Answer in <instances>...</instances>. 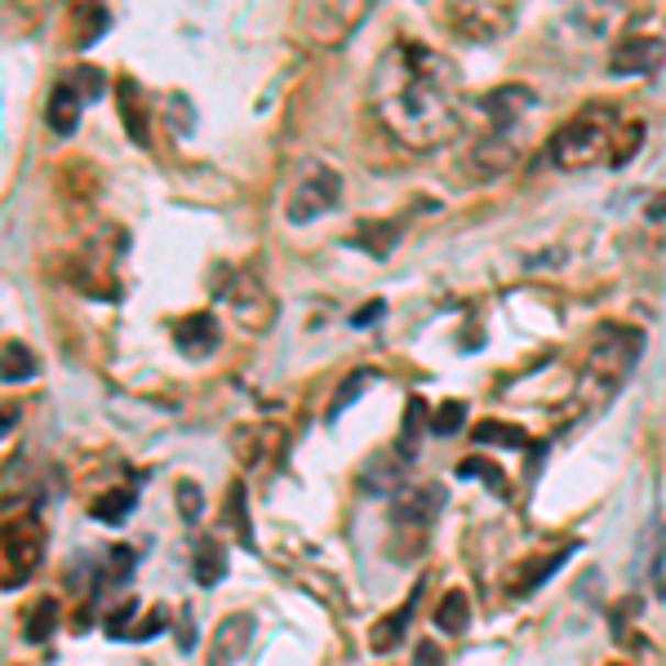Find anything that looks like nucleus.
Returning <instances> with one entry per match:
<instances>
[{
  "label": "nucleus",
  "mask_w": 666,
  "mask_h": 666,
  "mask_svg": "<svg viewBox=\"0 0 666 666\" xmlns=\"http://www.w3.org/2000/svg\"><path fill=\"white\" fill-rule=\"evenodd\" d=\"M418 596H422V582L409 591V600H404V609H396L391 618H382L374 631H369V648L374 653H391V648H400L404 644V631H409V613H413V604H418Z\"/></svg>",
  "instance_id": "17"
},
{
  "label": "nucleus",
  "mask_w": 666,
  "mask_h": 666,
  "mask_svg": "<svg viewBox=\"0 0 666 666\" xmlns=\"http://www.w3.org/2000/svg\"><path fill=\"white\" fill-rule=\"evenodd\" d=\"M435 626L444 635H463L471 626V596L467 591H444L435 604Z\"/></svg>",
  "instance_id": "20"
},
{
  "label": "nucleus",
  "mask_w": 666,
  "mask_h": 666,
  "mask_svg": "<svg viewBox=\"0 0 666 666\" xmlns=\"http://www.w3.org/2000/svg\"><path fill=\"white\" fill-rule=\"evenodd\" d=\"M222 298L232 302V311H236V320L245 324V329H267L271 320H276V298L263 289V280L254 276V271H241L236 280H232V289H222Z\"/></svg>",
  "instance_id": "9"
},
{
  "label": "nucleus",
  "mask_w": 666,
  "mask_h": 666,
  "mask_svg": "<svg viewBox=\"0 0 666 666\" xmlns=\"http://www.w3.org/2000/svg\"><path fill=\"white\" fill-rule=\"evenodd\" d=\"M107 27H111V14L102 5H76L71 10V45L76 49H89Z\"/></svg>",
  "instance_id": "21"
},
{
  "label": "nucleus",
  "mask_w": 666,
  "mask_h": 666,
  "mask_svg": "<svg viewBox=\"0 0 666 666\" xmlns=\"http://www.w3.org/2000/svg\"><path fill=\"white\" fill-rule=\"evenodd\" d=\"M480 107H485V116H489V134H511L515 138V130L524 125V116L537 107V93L529 85H498V89L485 93Z\"/></svg>",
  "instance_id": "8"
},
{
  "label": "nucleus",
  "mask_w": 666,
  "mask_h": 666,
  "mask_svg": "<svg viewBox=\"0 0 666 666\" xmlns=\"http://www.w3.org/2000/svg\"><path fill=\"white\" fill-rule=\"evenodd\" d=\"M440 489L435 485H426V489H404L396 502H391V515L400 520V524H418V529H426L435 515H440Z\"/></svg>",
  "instance_id": "16"
},
{
  "label": "nucleus",
  "mask_w": 666,
  "mask_h": 666,
  "mask_svg": "<svg viewBox=\"0 0 666 666\" xmlns=\"http://www.w3.org/2000/svg\"><path fill=\"white\" fill-rule=\"evenodd\" d=\"M36 352L27 343H5L0 347V382H27L36 378Z\"/></svg>",
  "instance_id": "22"
},
{
  "label": "nucleus",
  "mask_w": 666,
  "mask_h": 666,
  "mask_svg": "<svg viewBox=\"0 0 666 666\" xmlns=\"http://www.w3.org/2000/svg\"><path fill=\"white\" fill-rule=\"evenodd\" d=\"M249 635H254V618L249 613H232L222 618L209 635V666H236L249 648Z\"/></svg>",
  "instance_id": "12"
},
{
  "label": "nucleus",
  "mask_w": 666,
  "mask_h": 666,
  "mask_svg": "<svg viewBox=\"0 0 666 666\" xmlns=\"http://www.w3.org/2000/svg\"><path fill=\"white\" fill-rule=\"evenodd\" d=\"M63 80L80 93V102H93V98H102V89H107V80H102L98 67H76V71H67Z\"/></svg>",
  "instance_id": "30"
},
{
  "label": "nucleus",
  "mask_w": 666,
  "mask_h": 666,
  "mask_svg": "<svg viewBox=\"0 0 666 666\" xmlns=\"http://www.w3.org/2000/svg\"><path fill=\"white\" fill-rule=\"evenodd\" d=\"M644 352V333L631 329V324H600L596 338H591V352H587V365H582V396L591 400H609L635 369Z\"/></svg>",
  "instance_id": "2"
},
{
  "label": "nucleus",
  "mask_w": 666,
  "mask_h": 666,
  "mask_svg": "<svg viewBox=\"0 0 666 666\" xmlns=\"http://www.w3.org/2000/svg\"><path fill=\"white\" fill-rule=\"evenodd\" d=\"M134 560H138V555H134L130 546H111V578H107V582H130Z\"/></svg>",
  "instance_id": "35"
},
{
  "label": "nucleus",
  "mask_w": 666,
  "mask_h": 666,
  "mask_svg": "<svg viewBox=\"0 0 666 666\" xmlns=\"http://www.w3.org/2000/svg\"><path fill=\"white\" fill-rule=\"evenodd\" d=\"M476 440L480 444H498V449H524V444H529V435L520 426H511V422H480Z\"/></svg>",
  "instance_id": "27"
},
{
  "label": "nucleus",
  "mask_w": 666,
  "mask_h": 666,
  "mask_svg": "<svg viewBox=\"0 0 666 666\" xmlns=\"http://www.w3.org/2000/svg\"><path fill=\"white\" fill-rule=\"evenodd\" d=\"M613 116L600 107H587L565 130L551 134V160L560 169H587L596 160H609L613 152Z\"/></svg>",
  "instance_id": "3"
},
{
  "label": "nucleus",
  "mask_w": 666,
  "mask_h": 666,
  "mask_svg": "<svg viewBox=\"0 0 666 666\" xmlns=\"http://www.w3.org/2000/svg\"><path fill=\"white\" fill-rule=\"evenodd\" d=\"M218 343H222V329H218V320H213L209 311H191V315H182V320L174 324V347H178L187 360L213 356Z\"/></svg>",
  "instance_id": "11"
},
{
  "label": "nucleus",
  "mask_w": 666,
  "mask_h": 666,
  "mask_svg": "<svg viewBox=\"0 0 666 666\" xmlns=\"http://www.w3.org/2000/svg\"><path fill=\"white\" fill-rule=\"evenodd\" d=\"M45 555V529L36 520H14L0 529V569H5V587H19L23 578L36 574Z\"/></svg>",
  "instance_id": "5"
},
{
  "label": "nucleus",
  "mask_w": 666,
  "mask_h": 666,
  "mask_svg": "<svg viewBox=\"0 0 666 666\" xmlns=\"http://www.w3.org/2000/svg\"><path fill=\"white\" fill-rule=\"evenodd\" d=\"M382 315H387V302H382V298H374V302H365V307L352 315V324H356V329H369V324H374V320H382Z\"/></svg>",
  "instance_id": "36"
},
{
  "label": "nucleus",
  "mask_w": 666,
  "mask_h": 666,
  "mask_svg": "<svg viewBox=\"0 0 666 666\" xmlns=\"http://www.w3.org/2000/svg\"><path fill=\"white\" fill-rule=\"evenodd\" d=\"M574 551H578V542H565L560 551H546V555H537V560H524L515 569V578H511V596H533L551 574H560V565L569 560Z\"/></svg>",
  "instance_id": "14"
},
{
  "label": "nucleus",
  "mask_w": 666,
  "mask_h": 666,
  "mask_svg": "<svg viewBox=\"0 0 666 666\" xmlns=\"http://www.w3.org/2000/svg\"><path fill=\"white\" fill-rule=\"evenodd\" d=\"M10 426H14V413H10V409H0V435H5Z\"/></svg>",
  "instance_id": "39"
},
{
  "label": "nucleus",
  "mask_w": 666,
  "mask_h": 666,
  "mask_svg": "<svg viewBox=\"0 0 666 666\" xmlns=\"http://www.w3.org/2000/svg\"><path fill=\"white\" fill-rule=\"evenodd\" d=\"M648 218H653V222H662V218H666V196H657V200L648 204Z\"/></svg>",
  "instance_id": "38"
},
{
  "label": "nucleus",
  "mask_w": 666,
  "mask_h": 666,
  "mask_svg": "<svg viewBox=\"0 0 666 666\" xmlns=\"http://www.w3.org/2000/svg\"><path fill=\"white\" fill-rule=\"evenodd\" d=\"M400 241V222H391V227H378V222H360V232H356V245L369 249L374 258H387Z\"/></svg>",
  "instance_id": "25"
},
{
  "label": "nucleus",
  "mask_w": 666,
  "mask_h": 666,
  "mask_svg": "<svg viewBox=\"0 0 666 666\" xmlns=\"http://www.w3.org/2000/svg\"><path fill=\"white\" fill-rule=\"evenodd\" d=\"M365 19H369V5H311V10H298V32L315 45H343Z\"/></svg>",
  "instance_id": "6"
},
{
  "label": "nucleus",
  "mask_w": 666,
  "mask_h": 666,
  "mask_svg": "<svg viewBox=\"0 0 666 666\" xmlns=\"http://www.w3.org/2000/svg\"><path fill=\"white\" fill-rule=\"evenodd\" d=\"M227 520L241 529V542L254 551V529H249V511H245V485H232V498H227Z\"/></svg>",
  "instance_id": "34"
},
{
  "label": "nucleus",
  "mask_w": 666,
  "mask_h": 666,
  "mask_svg": "<svg viewBox=\"0 0 666 666\" xmlns=\"http://www.w3.org/2000/svg\"><path fill=\"white\" fill-rule=\"evenodd\" d=\"M80 93L67 85V80H58L54 89H49V107H45V121H49V130L58 134V138H71L76 134V125H80Z\"/></svg>",
  "instance_id": "15"
},
{
  "label": "nucleus",
  "mask_w": 666,
  "mask_h": 666,
  "mask_svg": "<svg viewBox=\"0 0 666 666\" xmlns=\"http://www.w3.org/2000/svg\"><path fill=\"white\" fill-rule=\"evenodd\" d=\"M422 422H426V400L413 396L404 404V422H400V440H396V463L409 467L418 458V440H422Z\"/></svg>",
  "instance_id": "19"
},
{
  "label": "nucleus",
  "mask_w": 666,
  "mask_h": 666,
  "mask_svg": "<svg viewBox=\"0 0 666 666\" xmlns=\"http://www.w3.org/2000/svg\"><path fill=\"white\" fill-rule=\"evenodd\" d=\"M58 618H63V609H58V600H54V596L36 600V609L23 618V631H27V640H32V644H45V640L54 635Z\"/></svg>",
  "instance_id": "24"
},
{
  "label": "nucleus",
  "mask_w": 666,
  "mask_h": 666,
  "mask_svg": "<svg viewBox=\"0 0 666 666\" xmlns=\"http://www.w3.org/2000/svg\"><path fill=\"white\" fill-rule=\"evenodd\" d=\"M515 160H520V147H515L511 134H485V138L471 147V169H476L480 178H498V174H507Z\"/></svg>",
  "instance_id": "13"
},
{
  "label": "nucleus",
  "mask_w": 666,
  "mask_h": 666,
  "mask_svg": "<svg viewBox=\"0 0 666 666\" xmlns=\"http://www.w3.org/2000/svg\"><path fill=\"white\" fill-rule=\"evenodd\" d=\"M174 493H178V515H182L187 524H196V520L204 515V493H200V485H196V480H178Z\"/></svg>",
  "instance_id": "31"
},
{
  "label": "nucleus",
  "mask_w": 666,
  "mask_h": 666,
  "mask_svg": "<svg viewBox=\"0 0 666 666\" xmlns=\"http://www.w3.org/2000/svg\"><path fill=\"white\" fill-rule=\"evenodd\" d=\"M369 98L387 134L413 152H435L463 134V71L431 45H391L374 67Z\"/></svg>",
  "instance_id": "1"
},
{
  "label": "nucleus",
  "mask_w": 666,
  "mask_h": 666,
  "mask_svg": "<svg viewBox=\"0 0 666 666\" xmlns=\"http://www.w3.org/2000/svg\"><path fill=\"white\" fill-rule=\"evenodd\" d=\"M227 565H232V560H227V546H222L218 537H200V542H196V565H191V569H196V582H200V587H218L222 578H227Z\"/></svg>",
  "instance_id": "18"
},
{
  "label": "nucleus",
  "mask_w": 666,
  "mask_h": 666,
  "mask_svg": "<svg viewBox=\"0 0 666 666\" xmlns=\"http://www.w3.org/2000/svg\"><path fill=\"white\" fill-rule=\"evenodd\" d=\"M134 622H138V600H125V604H116V609L102 618V631H107L111 640H125Z\"/></svg>",
  "instance_id": "32"
},
{
  "label": "nucleus",
  "mask_w": 666,
  "mask_h": 666,
  "mask_svg": "<svg viewBox=\"0 0 666 666\" xmlns=\"http://www.w3.org/2000/svg\"><path fill=\"white\" fill-rule=\"evenodd\" d=\"M467 426V400H444L435 413H431V431L435 435H458Z\"/></svg>",
  "instance_id": "28"
},
{
  "label": "nucleus",
  "mask_w": 666,
  "mask_h": 666,
  "mask_svg": "<svg viewBox=\"0 0 666 666\" xmlns=\"http://www.w3.org/2000/svg\"><path fill=\"white\" fill-rule=\"evenodd\" d=\"M134 507H138L134 489H111V493H102V498L89 507V515H93V520H102V524H125Z\"/></svg>",
  "instance_id": "23"
},
{
  "label": "nucleus",
  "mask_w": 666,
  "mask_h": 666,
  "mask_svg": "<svg viewBox=\"0 0 666 666\" xmlns=\"http://www.w3.org/2000/svg\"><path fill=\"white\" fill-rule=\"evenodd\" d=\"M418 666H440V653L426 640H418Z\"/></svg>",
  "instance_id": "37"
},
{
  "label": "nucleus",
  "mask_w": 666,
  "mask_h": 666,
  "mask_svg": "<svg viewBox=\"0 0 666 666\" xmlns=\"http://www.w3.org/2000/svg\"><path fill=\"white\" fill-rule=\"evenodd\" d=\"M369 382H374L369 374H352V378L338 387V396H333V404H329V413H324V418H329V422H338V418H343V409H347V404H352Z\"/></svg>",
  "instance_id": "33"
},
{
  "label": "nucleus",
  "mask_w": 666,
  "mask_h": 666,
  "mask_svg": "<svg viewBox=\"0 0 666 666\" xmlns=\"http://www.w3.org/2000/svg\"><path fill=\"white\" fill-rule=\"evenodd\" d=\"M666 67V41L662 36H631V41H618L613 58H609V71L613 76H653Z\"/></svg>",
  "instance_id": "10"
},
{
  "label": "nucleus",
  "mask_w": 666,
  "mask_h": 666,
  "mask_svg": "<svg viewBox=\"0 0 666 666\" xmlns=\"http://www.w3.org/2000/svg\"><path fill=\"white\" fill-rule=\"evenodd\" d=\"M444 23H449L458 36L485 45V41H498V36L511 32L515 10L511 5H454V10H444Z\"/></svg>",
  "instance_id": "7"
},
{
  "label": "nucleus",
  "mask_w": 666,
  "mask_h": 666,
  "mask_svg": "<svg viewBox=\"0 0 666 666\" xmlns=\"http://www.w3.org/2000/svg\"><path fill=\"white\" fill-rule=\"evenodd\" d=\"M338 200H343V174H338V169H329V165H320V160H311V165H307V174L298 178V187H293L289 204H285V218L293 222V227H302V222H311V218L329 213Z\"/></svg>",
  "instance_id": "4"
},
{
  "label": "nucleus",
  "mask_w": 666,
  "mask_h": 666,
  "mask_svg": "<svg viewBox=\"0 0 666 666\" xmlns=\"http://www.w3.org/2000/svg\"><path fill=\"white\" fill-rule=\"evenodd\" d=\"M458 476H463V480H485L498 498H507V476H502L493 463H485V458H467V463L458 467Z\"/></svg>",
  "instance_id": "29"
},
{
  "label": "nucleus",
  "mask_w": 666,
  "mask_h": 666,
  "mask_svg": "<svg viewBox=\"0 0 666 666\" xmlns=\"http://www.w3.org/2000/svg\"><path fill=\"white\" fill-rule=\"evenodd\" d=\"M121 111H125V130H130V138H134L138 147H147V143H152V134H147V116H143V107H138V89H134V80H125V85H121Z\"/></svg>",
  "instance_id": "26"
}]
</instances>
